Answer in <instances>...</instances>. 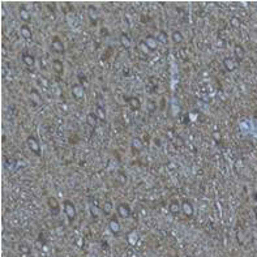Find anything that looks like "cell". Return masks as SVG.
Instances as JSON below:
<instances>
[{"instance_id":"cell-27","label":"cell","mask_w":257,"mask_h":257,"mask_svg":"<svg viewBox=\"0 0 257 257\" xmlns=\"http://www.w3.org/2000/svg\"><path fill=\"white\" fill-rule=\"evenodd\" d=\"M231 25L234 26V27H240V20L239 18H236V17H232L231 18Z\"/></svg>"},{"instance_id":"cell-13","label":"cell","mask_w":257,"mask_h":257,"mask_svg":"<svg viewBox=\"0 0 257 257\" xmlns=\"http://www.w3.org/2000/svg\"><path fill=\"white\" fill-rule=\"evenodd\" d=\"M234 52H235V56L238 57V60H243V59H244L245 51H244V48L241 47L240 45H236L234 47Z\"/></svg>"},{"instance_id":"cell-9","label":"cell","mask_w":257,"mask_h":257,"mask_svg":"<svg viewBox=\"0 0 257 257\" xmlns=\"http://www.w3.org/2000/svg\"><path fill=\"white\" fill-rule=\"evenodd\" d=\"M22 62H24V64L26 65V67H33V65L35 64V59H34L33 55L27 54V52H24L22 54Z\"/></svg>"},{"instance_id":"cell-14","label":"cell","mask_w":257,"mask_h":257,"mask_svg":"<svg viewBox=\"0 0 257 257\" xmlns=\"http://www.w3.org/2000/svg\"><path fill=\"white\" fill-rule=\"evenodd\" d=\"M120 42H121V45H123L124 48H129L131 47V38H129V35L127 33H121Z\"/></svg>"},{"instance_id":"cell-5","label":"cell","mask_w":257,"mask_h":257,"mask_svg":"<svg viewBox=\"0 0 257 257\" xmlns=\"http://www.w3.org/2000/svg\"><path fill=\"white\" fill-rule=\"evenodd\" d=\"M223 65L229 72H232V71L236 69V62H235L232 57H225L223 59Z\"/></svg>"},{"instance_id":"cell-19","label":"cell","mask_w":257,"mask_h":257,"mask_svg":"<svg viewBox=\"0 0 257 257\" xmlns=\"http://www.w3.org/2000/svg\"><path fill=\"white\" fill-rule=\"evenodd\" d=\"M95 115L98 116V119L102 120V121H105L106 120V111L103 108H102L101 106H97L95 107Z\"/></svg>"},{"instance_id":"cell-20","label":"cell","mask_w":257,"mask_h":257,"mask_svg":"<svg viewBox=\"0 0 257 257\" xmlns=\"http://www.w3.org/2000/svg\"><path fill=\"white\" fill-rule=\"evenodd\" d=\"M157 39H158V42H161V43H163V45H166V43L168 42V35H167V33H166L165 30H161V32L158 33Z\"/></svg>"},{"instance_id":"cell-25","label":"cell","mask_w":257,"mask_h":257,"mask_svg":"<svg viewBox=\"0 0 257 257\" xmlns=\"http://www.w3.org/2000/svg\"><path fill=\"white\" fill-rule=\"evenodd\" d=\"M32 99H33V102L35 105H41L42 103V101H41V97H39V94H38V91H35V90H33L32 91Z\"/></svg>"},{"instance_id":"cell-3","label":"cell","mask_w":257,"mask_h":257,"mask_svg":"<svg viewBox=\"0 0 257 257\" xmlns=\"http://www.w3.org/2000/svg\"><path fill=\"white\" fill-rule=\"evenodd\" d=\"M51 48H52L55 52H57V54H64V51H65L63 42L59 39V38H54V39H52V43H51Z\"/></svg>"},{"instance_id":"cell-23","label":"cell","mask_w":257,"mask_h":257,"mask_svg":"<svg viewBox=\"0 0 257 257\" xmlns=\"http://www.w3.org/2000/svg\"><path fill=\"white\" fill-rule=\"evenodd\" d=\"M54 69L56 71V73L62 75L63 73V63L60 60H54Z\"/></svg>"},{"instance_id":"cell-15","label":"cell","mask_w":257,"mask_h":257,"mask_svg":"<svg viewBox=\"0 0 257 257\" xmlns=\"http://www.w3.org/2000/svg\"><path fill=\"white\" fill-rule=\"evenodd\" d=\"M87 16H89V18L93 21V22H95L98 18V11L94 8L93 5H90L89 8H87Z\"/></svg>"},{"instance_id":"cell-24","label":"cell","mask_w":257,"mask_h":257,"mask_svg":"<svg viewBox=\"0 0 257 257\" xmlns=\"http://www.w3.org/2000/svg\"><path fill=\"white\" fill-rule=\"evenodd\" d=\"M132 146H133L136 150H140V149L142 148V141H141L138 137H136V138H133V140H132Z\"/></svg>"},{"instance_id":"cell-7","label":"cell","mask_w":257,"mask_h":257,"mask_svg":"<svg viewBox=\"0 0 257 257\" xmlns=\"http://www.w3.org/2000/svg\"><path fill=\"white\" fill-rule=\"evenodd\" d=\"M47 204H48V208L51 209V211H52V214H57L59 213V202L55 197H48Z\"/></svg>"},{"instance_id":"cell-22","label":"cell","mask_w":257,"mask_h":257,"mask_svg":"<svg viewBox=\"0 0 257 257\" xmlns=\"http://www.w3.org/2000/svg\"><path fill=\"white\" fill-rule=\"evenodd\" d=\"M181 210V206H180V205L178 204V202H171L170 204V211L172 213V214H178V213Z\"/></svg>"},{"instance_id":"cell-11","label":"cell","mask_w":257,"mask_h":257,"mask_svg":"<svg viewBox=\"0 0 257 257\" xmlns=\"http://www.w3.org/2000/svg\"><path fill=\"white\" fill-rule=\"evenodd\" d=\"M181 210L184 211V214L188 215V217H190V215L193 214V206H192V205H190L188 201H184V202L181 204Z\"/></svg>"},{"instance_id":"cell-31","label":"cell","mask_w":257,"mask_h":257,"mask_svg":"<svg viewBox=\"0 0 257 257\" xmlns=\"http://www.w3.org/2000/svg\"><path fill=\"white\" fill-rule=\"evenodd\" d=\"M21 251H22V252H26V253H27V252H29V248H27L26 245H25V247H24V245H21Z\"/></svg>"},{"instance_id":"cell-21","label":"cell","mask_w":257,"mask_h":257,"mask_svg":"<svg viewBox=\"0 0 257 257\" xmlns=\"http://www.w3.org/2000/svg\"><path fill=\"white\" fill-rule=\"evenodd\" d=\"M171 37H172V41H174L175 43H181V42H183V35H181V33H180L179 30H175Z\"/></svg>"},{"instance_id":"cell-26","label":"cell","mask_w":257,"mask_h":257,"mask_svg":"<svg viewBox=\"0 0 257 257\" xmlns=\"http://www.w3.org/2000/svg\"><path fill=\"white\" fill-rule=\"evenodd\" d=\"M111 209H112V204H111V202H106V204L103 205L105 214H110V213H111Z\"/></svg>"},{"instance_id":"cell-28","label":"cell","mask_w":257,"mask_h":257,"mask_svg":"<svg viewBox=\"0 0 257 257\" xmlns=\"http://www.w3.org/2000/svg\"><path fill=\"white\" fill-rule=\"evenodd\" d=\"M148 108H149V111H154V110H156L157 108V106H156V102H154V101H149L148 102Z\"/></svg>"},{"instance_id":"cell-32","label":"cell","mask_w":257,"mask_h":257,"mask_svg":"<svg viewBox=\"0 0 257 257\" xmlns=\"http://www.w3.org/2000/svg\"><path fill=\"white\" fill-rule=\"evenodd\" d=\"M120 179H121V183H126V176L123 174H120Z\"/></svg>"},{"instance_id":"cell-29","label":"cell","mask_w":257,"mask_h":257,"mask_svg":"<svg viewBox=\"0 0 257 257\" xmlns=\"http://www.w3.org/2000/svg\"><path fill=\"white\" fill-rule=\"evenodd\" d=\"M213 137H214L215 141H221V135H219V132H214V133H213Z\"/></svg>"},{"instance_id":"cell-2","label":"cell","mask_w":257,"mask_h":257,"mask_svg":"<svg viewBox=\"0 0 257 257\" xmlns=\"http://www.w3.org/2000/svg\"><path fill=\"white\" fill-rule=\"evenodd\" d=\"M64 211L67 217L69 218V221H73L76 217V209H75V205H73L71 201H64Z\"/></svg>"},{"instance_id":"cell-33","label":"cell","mask_w":257,"mask_h":257,"mask_svg":"<svg viewBox=\"0 0 257 257\" xmlns=\"http://www.w3.org/2000/svg\"><path fill=\"white\" fill-rule=\"evenodd\" d=\"M102 35H107V30H106V29H102Z\"/></svg>"},{"instance_id":"cell-6","label":"cell","mask_w":257,"mask_h":257,"mask_svg":"<svg viewBox=\"0 0 257 257\" xmlns=\"http://www.w3.org/2000/svg\"><path fill=\"white\" fill-rule=\"evenodd\" d=\"M117 213H119V215L123 217V218H128L131 215V209L128 205L126 204H120L119 206H117Z\"/></svg>"},{"instance_id":"cell-17","label":"cell","mask_w":257,"mask_h":257,"mask_svg":"<svg viewBox=\"0 0 257 257\" xmlns=\"http://www.w3.org/2000/svg\"><path fill=\"white\" fill-rule=\"evenodd\" d=\"M20 33H21V35L24 37L25 39H30L32 38V32H30V29H29L26 25H24V26H21V29H20Z\"/></svg>"},{"instance_id":"cell-10","label":"cell","mask_w":257,"mask_h":257,"mask_svg":"<svg viewBox=\"0 0 257 257\" xmlns=\"http://www.w3.org/2000/svg\"><path fill=\"white\" fill-rule=\"evenodd\" d=\"M86 123H87V126H90V127H97V123H98V116L95 115L94 112H90V114H87L86 116Z\"/></svg>"},{"instance_id":"cell-8","label":"cell","mask_w":257,"mask_h":257,"mask_svg":"<svg viewBox=\"0 0 257 257\" xmlns=\"http://www.w3.org/2000/svg\"><path fill=\"white\" fill-rule=\"evenodd\" d=\"M72 94H73V97H75L76 99H81L84 97V87L81 85H75L72 87Z\"/></svg>"},{"instance_id":"cell-34","label":"cell","mask_w":257,"mask_h":257,"mask_svg":"<svg viewBox=\"0 0 257 257\" xmlns=\"http://www.w3.org/2000/svg\"><path fill=\"white\" fill-rule=\"evenodd\" d=\"M253 211H255V215H256V217H257V206H256V208H255V209H253Z\"/></svg>"},{"instance_id":"cell-30","label":"cell","mask_w":257,"mask_h":257,"mask_svg":"<svg viewBox=\"0 0 257 257\" xmlns=\"http://www.w3.org/2000/svg\"><path fill=\"white\" fill-rule=\"evenodd\" d=\"M90 211H91V214H93V217H97V215H98V211H97V206H91V208H90Z\"/></svg>"},{"instance_id":"cell-16","label":"cell","mask_w":257,"mask_h":257,"mask_svg":"<svg viewBox=\"0 0 257 257\" xmlns=\"http://www.w3.org/2000/svg\"><path fill=\"white\" fill-rule=\"evenodd\" d=\"M108 227H110V230H111L114 234L119 232V230H120V225H119V222H117L115 218H112L111 221L108 222Z\"/></svg>"},{"instance_id":"cell-1","label":"cell","mask_w":257,"mask_h":257,"mask_svg":"<svg viewBox=\"0 0 257 257\" xmlns=\"http://www.w3.org/2000/svg\"><path fill=\"white\" fill-rule=\"evenodd\" d=\"M26 144L29 146V149H30L33 153H35L37 156H41V146H39L38 140H37L34 136H29L27 140H26Z\"/></svg>"},{"instance_id":"cell-4","label":"cell","mask_w":257,"mask_h":257,"mask_svg":"<svg viewBox=\"0 0 257 257\" xmlns=\"http://www.w3.org/2000/svg\"><path fill=\"white\" fill-rule=\"evenodd\" d=\"M145 46L148 47L150 51H154L158 47V39H156L153 35H148L145 38Z\"/></svg>"},{"instance_id":"cell-18","label":"cell","mask_w":257,"mask_h":257,"mask_svg":"<svg viewBox=\"0 0 257 257\" xmlns=\"http://www.w3.org/2000/svg\"><path fill=\"white\" fill-rule=\"evenodd\" d=\"M20 17L22 21H30V13L25 8V7H21L20 8Z\"/></svg>"},{"instance_id":"cell-12","label":"cell","mask_w":257,"mask_h":257,"mask_svg":"<svg viewBox=\"0 0 257 257\" xmlns=\"http://www.w3.org/2000/svg\"><path fill=\"white\" fill-rule=\"evenodd\" d=\"M128 103H129V107H131L132 110H140V107H141L140 99L136 98V97H131V98L128 99Z\"/></svg>"}]
</instances>
